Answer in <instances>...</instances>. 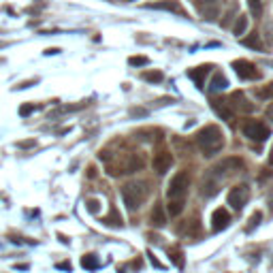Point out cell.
<instances>
[{
  "instance_id": "6da1fadb",
  "label": "cell",
  "mask_w": 273,
  "mask_h": 273,
  "mask_svg": "<svg viewBox=\"0 0 273 273\" xmlns=\"http://www.w3.org/2000/svg\"><path fill=\"white\" fill-rule=\"evenodd\" d=\"M197 145L201 152H203V156H215L224 147V135H222V131L215 124H209L199 131Z\"/></svg>"
},
{
  "instance_id": "7a4b0ae2",
  "label": "cell",
  "mask_w": 273,
  "mask_h": 273,
  "mask_svg": "<svg viewBox=\"0 0 273 273\" xmlns=\"http://www.w3.org/2000/svg\"><path fill=\"white\" fill-rule=\"evenodd\" d=\"M147 195H149V188L145 182H128L124 188H122V199H124V205L131 211L139 209V207L145 203Z\"/></svg>"
},
{
  "instance_id": "3957f363",
  "label": "cell",
  "mask_w": 273,
  "mask_h": 273,
  "mask_svg": "<svg viewBox=\"0 0 273 273\" xmlns=\"http://www.w3.org/2000/svg\"><path fill=\"white\" fill-rule=\"evenodd\" d=\"M188 188H190V177L186 171H179L171 177V182L167 186V197L169 201H184L186 195H188Z\"/></svg>"
},
{
  "instance_id": "277c9868",
  "label": "cell",
  "mask_w": 273,
  "mask_h": 273,
  "mask_svg": "<svg viewBox=\"0 0 273 273\" xmlns=\"http://www.w3.org/2000/svg\"><path fill=\"white\" fill-rule=\"evenodd\" d=\"M228 205L233 207V209H243V207L248 205V201H250V188L246 184H241V186H235V188H231V192H228Z\"/></svg>"
},
{
  "instance_id": "5b68a950",
  "label": "cell",
  "mask_w": 273,
  "mask_h": 273,
  "mask_svg": "<svg viewBox=\"0 0 273 273\" xmlns=\"http://www.w3.org/2000/svg\"><path fill=\"white\" fill-rule=\"evenodd\" d=\"M243 167V162H241V158H224V160H220L215 167L211 169V177H226V175H231L235 173V171H239Z\"/></svg>"
},
{
  "instance_id": "8992f818",
  "label": "cell",
  "mask_w": 273,
  "mask_h": 273,
  "mask_svg": "<svg viewBox=\"0 0 273 273\" xmlns=\"http://www.w3.org/2000/svg\"><path fill=\"white\" fill-rule=\"evenodd\" d=\"M243 135H246L248 139H252V141H265L271 135V131H269L267 124L252 120V122H246V124H243Z\"/></svg>"
},
{
  "instance_id": "52a82bcc",
  "label": "cell",
  "mask_w": 273,
  "mask_h": 273,
  "mask_svg": "<svg viewBox=\"0 0 273 273\" xmlns=\"http://www.w3.org/2000/svg\"><path fill=\"white\" fill-rule=\"evenodd\" d=\"M171 164H173V156H171V152H167V149H158V152L154 154L152 158V167L158 175H164L167 171L171 169Z\"/></svg>"
},
{
  "instance_id": "ba28073f",
  "label": "cell",
  "mask_w": 273,
  "mask_h": 273,
  "mask_svg": "<svg viewBox=\"0 0 273 273\" xmlns=\"http://www.w3.org/2000/svg\"><path fill=\"white\" fill-rule=\"evenodd\" d=\"M228 224H231V213H228L224 207H218V209L211 213V228H213V233L224 231Z\"/></svg>"
},
{
  "instance_id": "9c48e42d",
  "label": "cell",
  "mask_w": 273,
  "mask_h": 273,
  "mask_svg": "<svg viewBox=\"0 0 273 273\" xmlns=\"http://www.w3.org/2000/svg\"><path fill=\"white\" fill-rule=\"evenodd\" d=\"M233 68H235V73L239 75V79H256L258 77L256 67L252 62H248V60H235Z\"/></svg>"
},
{
  "instance_id": "30bf717a",
  "label": "cell",
  "mask_w": 273,
  "mask_h": 273,
  "mask_svg": "<svg viewBox=\"0 0 273 273\" xmlns=\"http://www.w3.org/2000/svg\"><path fill=\"white\" fill-rule=\"evenodd\" d=\"M145 9H154V11H171V13H177V15H186L184 6L177 2V0H162V2H152V4H145Z\"/></svg>"
},
{
  "instance_id": "8fae6325",
  "label": "cell",
  "mask_w": 273,
  "mask_h": 273,
  "mask_svg": "<svg viewBox=\"0 0 273 273\" xmlns=\"http://www.w3.org/2000/svg\"><path fill=\"white\" fill-rule=\"evenodd\" d=\"M231 105L235 107V109L246 111V113L254 111V105H252V103H248L246 96H243V92H233V94H231Z\"/></svg>"
},
{
  "instance_id": "7c38bea8",
  "label": "cell",
  "mask_w": 273,
  "mask_h": 273,
  "mask_svg": "<svg viewBox=\"0 0 273 273\" xmlns=\"http://www.w3.org/2000/svg\"><path fill=\"white\" fill-rule=\"evenodd\" d=\"M209 64H205V67H199L197 70H188V77L190 79H195V83L199 85V88H203V83H205V75L209 73Z\"/></svg>"
},
{
  "instance_id": "4fadbf2b",
  "label": "cell",
  "mask_w": 273,
  "mask_h": 273,
  "mask_svg": "<svg viewBox=\"0 0 273 273\" xmlns=\"http://www.w3.org/2000/svg\"><path fill=\"white\" fill-rule=\"evenodd\" d=\"M226 85H228L226 77L222 75V73H215V75L211 77V81H209V92H211V94H215V92L226 90Z\"/></svg>"
},
{
  "instance_id": "5bb4252c",
  "label": "cell",
  "mask_w": 273,
  "mask_h": 273,
  "mask_svg": "<svg viewBox=\"0 0 273 273\" xmlns=\"http://www.w3.org/2000/svg\"><path fill=\"white\" fill-rule=\"evenodd\" d=\"M149 220H152V226H156V228H160V226L167 224V215H164V211H162V205H156L154 207Z\"/></svg>"
},
{
  "instance_id": "9a60e30c",
  "label": "cell",
  "mask_w": 273,
  "mask_h": 273,
  "mask_svg": "<svg viewBox=\"0 0 273 273\" xmlns=\"http://www.w3.org/2000/svg\"><path fill=\"white\" fill-rule=\"evenodd\" d=\"M218 2L220 0H199V6H201V11L205 13V15H209V19L218 13Z\"/></svg>"
},
{
  "instance_id": "2e32d148",
  "label": "cell",
  "mask_w": 273,
  "mask_h": 273,
  "mask_svg": "<svg viewBox=\"0 0 273 273\" xmlns=\"http://www.w3.org/2000/svg\"><path fill=\"white\" fill-rule=\"evenodd\" d=\"M211 107H213V111L218 113L220 118H224V120H233V111L228 109V107L224 103H220V100H211Z\"/></svg>"
},
{
  "instance_id": "e0dca14e",
  "label": "cell",
  "mask_w": 273,
  "mask_h": 273,
  "mask_svg": "<svg viewBox=\"0 0 273 273\" xmlns=\"http://www.w3.org/2000/svg\"><path fill=\"white\" fill-rule=\"evenodd\" d=\"M167 211H169L171 218H175V215H179V213L184 211V201H169Z\"/></svg>"
},
{
  "instance_id": "ac0fdd59",
  "label": "cell",
  "mask_w": 273,
  "mask_h": 273,
  "mask_svg": "<svg viewBox=\"0 0 273 273\" xmlns=\"http://www.w3.org/2000/svg\"><path fill=\"white\" fill-rule=\"evenodd\" d=\"M103 222H105V224H109V226H122V215L118 213L116 207H113L111 213L107 215V218H103Z\"/></svg>"
},
{
  "instance_id": "d6986e66",
  "label": "cell",
  "mask_w": 273,
  "mask_h": 273,
  "mask_svg": "<svg viewBox=\"0 0 273 273\" xmlns=\"http://www.w3.org/2000/svg\"><path fill=\"white\" fill-rule=\"evenodd\" d=\"M256 98L271 100V98H273V83H267V85H263V88H258V90H256Z\"/></svg>"
},
{
  "instance_id": "ffe728a7",
  "label": "cell",
  "mask_w": 273,
  "mask_h": 273,
  "mask_svg": "<svg viewBox=\"0 0 273 273\" xmlns=\"http://www.w3.org/2000/svg\"><path fill=\"white\" fill-rule=\"evenodd\" d=\"M81 267H83V269H98L100 263H98V258H96L94 254H88V256L81 258Z\"/></svg>"
},
{
  "instance_id": "44dd1931",
  "label": "cell",
  "mask_w": 273,
  "mask_h": 273,
  "mask_svg": "<svg viewBox=\"0 0 273 273\" xmlns=\"http://www.w3.org/2000/svg\"><path fill=\"white\" fill-rule=\"evenodd\" d=\"M246 28H248V17L246 15H239V17H237V21H235V26H233V32L239 37V34L246 32Z\"/></svg>"
},
{
  "instance_id": "7402d4cb",
  "label": "cell",
  "mask_w": 273,
  "mask_h": 273,
  "mask_svg": "<svg viewBox=\"0 0 273 273\" xmlns=\"http://www.w3.org/2000/svg\"><path fill=\"white\" fill-rule=\"evenodd\" d=\"M143 79L149 83H158V81H162V73L160 70H145V73H143Z\"/></svg>"
},
{
  "instance_id": "603a6c76",
  "label": "cell",
  "mask_w": 273,
  "mask_h": 273,
  "mask_svg": "<svg viewBox=\"0 0 273 273\" xmlns=\"http://www.w3.org/2000/svg\"><path fill=\"white\" fill-rule=\"evenodd\" d=\"M248 4H250V11H252L254 17L263 15V0H248Z\"/></svg>"
},
{
  "instance_id": "cb8c5ba5",
  "label": "cell",
  "mask_w": 273,
  "mask_h": 273,
  "mask_svg": "<svg viewBox=\"0 0 273 273\" xmlns=\"http://www.w3.org/2000/svg\"><path fill=\"white\" fill-rule=\"evenodd\" d=\"M169 258L177 265V267H184V258H182V250H179V248L169 250Z\"/></svg>"
},
{
  "instance_id": "d4e9b609",
  "label": "cell",
  "mask_w": 273,
  "mask_h": 273,
  "mask_svg": "<svg viewBox=\"0 0 273 273\" xmlns=\"http://www.w3.org/2000/svg\"><path fill=\"white\" fill-rule=\"evenodd\" d=\"M243 45H248V47H254V49H261L263 45H261V39L256 37V34H252V37H248V39H243L241 41Z\"/></svg>"
},
{
  "instance_id": "484cf974",
  "label": "cell",
  "mask_w": 273,
  "mask_h": 273,
  "mask_svg": "<svg viewBox=\"0 0 273 273\" xmlns=\"http://www.w3.org/2000/svg\"><path fill=\"white\" fill-rule=\"evenodd\" d=\"M149 60L145 58V56H133V58H128V64L131 67H145Z\"/></svg>"
},
{
  "instance_id": "4316f807",
  "label": "cell",
  "mask_w": 273,
  "mask_h": 273,
  "mask_svg": "<svg viewBox=\"0 0 273 273\" xmlns=\"http://www.w3.org/2000/svg\"><path fill=\"white\" fill-rule=\"evenodd\" d=\"M261 211H256V213H252V218H250V226H248V231H252L254 228V224H258V222H261Z\"/></svg>"
},
{
  "instance_id": "83f0119b",
  "label": "cell",
  "mask_w": 273,
  "mask_h": 273,
  "mask_svg": "<svg viewBox=\"0 0 273 273\" xmlns=\"http://www.w3.org/2000/svg\"><path fill=\"white\" fill-rule=\"evenodd\" d=\"M88 209H90L92 213H96V211H98V201H88Z\"/></svg>"
},
{
  "instance_id": "f1b7e54d",
  "label": "cell",
  "mask_w": 273,
  "mask_h": 273,
  "mask_svg": "<svg viewBox=\"0 0 273 273\" xmlns=\"http://www.w3.org/2000/svg\"><path fill=\"white\" fill-rule=\"evenodd\" d=\"M32 109H34L32 105H24V107L19 109V113H21V116H28V113H32Z\"/></svg>"
},
{
  "instance_id": "f546056e",
  "label": "cell",
  "mask_w": 273,
  "mask_h": 273,
  "mask_svg": "<svg viewBox=\"0 0 273 273\" xmlns=\"http://www.w3.org/2000/svg\"><path fill=\"white\" fill-rule=\"evenodd\" d=\"M267 118H271V120H273V105H271L269 109H267Z\"/></svg>"
},
{
  "instance_id": "4dcf8cb0",
  "label": "cell",
  "mask_w": 273,
  "mask_h": 273,
  "mask_svg": "<svg viewBox=\"0 0 273 273\" xmlns=\"http://www.w3.org/2000/svg\"><path fill=\"white\" fill-rule=\"evenodd\" d=\"M269 164H273V147H271V152H269Z\"/></svg>"
}]
</instances>
